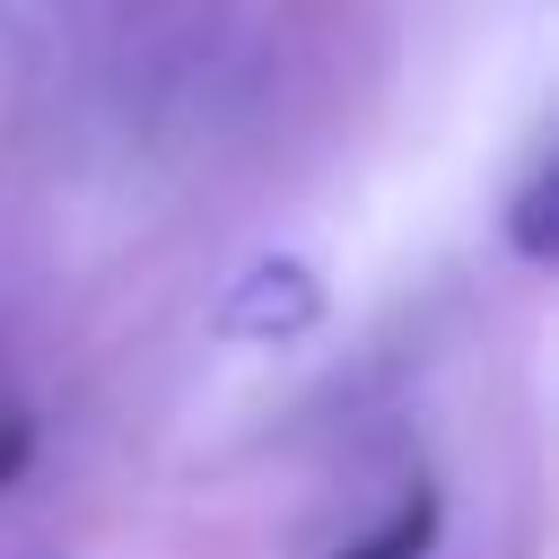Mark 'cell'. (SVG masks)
<instances>
[{"mask_svg": "<svg viewBox=\"0 0 559 559\" xmlns=\"http://www.w3.org/2000/svg\"><path fill=\"white\" fill-rule=\"evenodd\" d=\"M26 454H35V419L26 411H0V489L26 472Z\"/></svg>", "mask_w": 559, "mask_h": 559, "instance_id": "277c9868", "label": "cell"}, {"mask_svg": "<svg viewBox=\"0 0 559 559\" xmlns=\"http://www.w3.org/2000/svg\"><path fill=\"white\" fill-rule=\"evenodd\" d=\"M314 323H323V280H314V262H297V253L245 262V271L218 288V306H210V332H218V341H262V349L306 341Z\"/></svg>", "mask_w": 559, "mask_h": 559, "instance_id": "6da1fadb", "label": "cell"}, {"mask_svg": "<svg viewBox=\"0 0 559 559\" xmlns=\"http://www.w3.org/2000/svg\"><path fill=\"white\" fill-rule=\"evenodd\" d=\"M428 550H437V489H428V480H411V489L384 507V524H376L367 542L332 550V559H428Z\"/></svg>", "mask_w": 559, "mask_h": 559, "instance_id": "7a4b0ae2", "label": "cell"}, {"mask_svg": "<svg viewBox=\"0 0 559 559\" xmlns=\"http://www.w3.org/2000/svg\"><path fill=\"white\" fill-rule=\"evenodd\" d=\"M507 245H515L533 271L559 262V166H550V157L515 183V201H507Z\"/></svg>", "mask_w": 559, "mask_h": 559, "instance_id": "3957f363", "label": "cell"}]
</instances>
